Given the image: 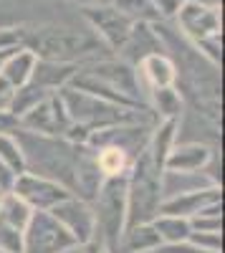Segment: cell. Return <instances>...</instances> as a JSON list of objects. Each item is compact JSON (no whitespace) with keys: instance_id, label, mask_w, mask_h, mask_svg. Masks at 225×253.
<instances>
[{"instance_id":"18","label":"cell","mask_w":225,"mask_h":253,"mask_svg":"<svg viewBox=\"0 0 225 253\" xmlns=\"http://www.w3.org/2000/svg\"><path fill=\"white\" fill-rule=\"evenodd\" d=\"M215 185L208 172H162V200L172 198V195H182V193H195V190L210 187Z\"/></svg>"},{"instance_id":"25","label":"cell","mask_w":225,"mask_h":253,"mask_svg":"<svg viewBox=\"0 0 225 253\" xmlns=\"http://www.w3.org/2000/svg\"><path fill=\"white\" fill-rule=\"evenodd\" d=\"M0 162H5L15 175L26 172V157L15 134H0Z\"/></svg>"},{"instance_id":"28","label":"cell","mask_w":225,"mask_h":253,"mask_svg":"<svg viewBox=\"0 0 225 253\" xmlns=\"http://www.w3.org/2000/svg\"><path fill=\"white\" fill-rule=\"evenodd\" d=\"M15 48H20V31H15V28H0V58L10 56Z\"/></svg>"},{"instance_id":"22","label":"cell","mask_w":225,"mask_h":253,"mask_svg":"<svg viewBox=\"0 0 225 253\" xmlns=\"http://www.w3.org/2000/svg\"><path fill=\"white\" fill-rule=\"evenodd\" d=\"M31 215H33V210L18 195H13V193H3V195H0V220H3V223H8V225H13L18 230H26Z\"/></svg>"},{"instance_id":"10","label":"cell","mask_w":225,"mask_h":253,"mask_svg":"<svg viewBox=\"0 0 225 253\" xmlns=\"http://www.w3.org/2000/svg\"><path fill=\"white\" fill-rule=\"evenodd\" d=\"M48 213L76 238L78 246H89L96 238V218H94L91 203L81 200L76 195H69L66 200H61L53 210H48Z\"/></svg>"},{"instance_id":"20","label":"cell","mask_w":225,"mask_h":253,"mask_svg":"<svg viewBox=\"0 0 225 253\" xmlns=\"http://www.w3.org/2000/svg\"><path fill=\"white\" fill-rule=\"evenodd\" d=\"M94 160H96V170L101 177H127V172L132 170V157L127 152L116 150V147H99L94 150Z\"/></svg>"},{"instance_id":"26","label":"cell","mask_w":225,"mask_h":253,"mask_svg":"<svg viewBox=\"0 0 225 253\" xmlns=\"http://www.w3.org/2000/svg\"><path fill=\"white\" fill-rule=\"evenodd\" d=\"M20 251H23V230L0 220V253H20Z\"/></svg>"},{"instance_id":"13","label":"cell","mask_w":225,"mask_h":253,"mask_svg":"<svg viewBox=\"0 0 225 253\" xmlns=\"http://www.w3.org/2000/svg\"><path fill=\"white\" fill-rule=\"evenodd\" d=\"M137 79L142 84V91H152L162 86H175L177 84V63L167 53H150L137 63Z\"/></svg>"},{"instance_id":"5","label":"cell","mask_w":225,"mask_h":253,"mask_svg":"<svg viewBox=\"0 0 225 253\" xmlns=\"http://www.w3.org/2000/svg\"><path fill=\"white\" fill-rule=\"evenodd\" d=\"M76 248H81L76 238L51 213L33 210L23 230V251L20 253H69Z\"/></svg>"},{"instance_id":"2","label":"cell","mask_w":225,"mask_h":253,"mask_svg":"<svg viewBox=\"0 0 225 253\" xmlns=\"http://www.w3.org/2000/svg\"><path fill=\"white\" fill-rule=\"evenodd\" d=\"M58 96L64 101L71 124L86 129L89 134L116 124H157V117L150 109H124L104 99H96L86 91H78L74 86H64Z\"/></svg>"},{"instance_id":"24","label":"cell","mask_w":225,"mask_h":253,"mask_svg":"<svg viewBox=\"0 0 225 253\" xmlns=\"http://www.w3.org/2000/svg\"><path fill=\"white\" fill-rule=\"evenodd\" d=\"M46 96H51L48 91H43L40 86H36V84H26V86H20L13 91V101H10V114H15L18 119L23 117L26 112H31L38 101H43Z\"/></svg>"},{"instance_id":"23","label":"cell","mask_w":225,"mask_h":253,"mask_svg":"<svg viewBox=\"0 0 225 253\" xmlns=\"http://www.w3.org/2000/svg\"><path fill=\"white\" fill-rule=\"evenodd\" d=\"M112 5L119 13H124L132 23H162L152 0H114Z\"/></svg>"},{"instance_id":"33","label":"cell","mask_w":225,"mask_h":253,"mask_svg":"<svg viewBox=\"0 0 225 253\" xmlns=\"http://www.w3.org/2000/svg\"><path fill=\"white\" fill-rule=\"evenodd\" d=\"M13 86L0 76V112H10V101H13Z\"/></svg>"},{"instance_id":"11","label":"cell","mask_w":225,"mask_h":253,"mask_svg":"<svg viewBox=\"0 0 225 253\" xmlns=\"http://www.w3.org/2000/svg\"><path fill=\"white\" fill-rule=\"evenodd\" d=\"M175 20H177L182 36H188L192 43L220 33V13H218V5L182 3L180 10H177V15H175Z\"/></svg>"},{"instance_id":"30","label":"cell","mask_w":225,"mask_h":253,"mask_svg":"<svg viewBox=\"0 0 225 253\" xmlns=\"http://www.w3.org/2000/svg\"><path fill=\"white\" fill-rule=\"evenodd\" d=\"M154 253H210V251H202L197 246H192L190 241L185 243H172V246H159Z\"/></svg>"},{"instance_id":"21","label":"cell","mask_w":225,"mask_h":253,"mask_svg":"<svg viewBox=\"0 0 225 253\" xmlns=\"http://www.w3.org/2000/svg\"><path fill=\"white\" fill-rule=\"evenodd\" d=\"M157 230V236L162 246H172V243H185L192 233L190 220L188 218H177V215H157L150 220Z\"/></svg>"},{"instance_id":"16","label":"cell","mask_w":225,"mask_h":253,"mask_svg":"<svg viewBox=\"0 0 225 253\" xmlns=\"http://www.w3.org/2000/svg\"><path fill=\"white\" fill-rule=\"evenodd\" d=\"M36 53L28 51V48H15L10 56L3 58V63H0V76H3L13 89H20L26 86V84L31 81V74H33V66H36Z\"/></svg>"},{"instance_id":"7","label":"cell","mask_w":225,"mask_h":253,"mask_svg":"<svg viewBox=\"0 0 225 253\" xmlns=\"http://www.w3.org/2000/svg\"><path fill=\"white\" fill-rule=\"evenodd\" d=\"M84 13L86 23L91 26L94 36L104 43L109 51H119L121 46L127 43V38L134 28V23L124 15L119 13L112 3H99V5H84L81 8Z\"/></svg>"},{"instance_id":"4","label":"cell","mask_w":225,"mask_h":253,"mask_svg":"<svg viewBox=\"0 0 225 253\" xmlns=\"http://www.w3.org/2000/svg\"><path fill=\"white\" fill-rule=\"evenodd\" d=\"M96 218V233L116 251L127 228V177H107L91 203Z\"/></svg>"},{"instance_id":"12","label":"cell","mask_w":225,"mask_h":253,"mask_svg":"<svg viewBox=\"0 0 225 253\" xmlns=\"http://www.w3.org/2000/svg\"><path fill=\"white\" fill-rule=\"evenodd\" d=\"M215 152L205 142H175L165 157V172H208Z\"/></svg>"},{"instance_id":"14","label":"cell","mask_w":225,"mask_h":253,"mask_svg":"<svg viewBox=\"0 0 225 253\" xmlns=\"http://www.w3.org/2000/svg\"><path fill=\"white\" fill-rule=\"evenodd\" d=\"M218 200H223L220 185H210V187L195 190V193H182V195L165 198V200L159 203V213L157 215H177V218H188L190 220L205 205L218 203Z\"/></svg>"},{"instance_id":"34","label":"cell","mask_w":225,"mask_h":253,"mask_svg":"<svg viewBox=\"0 0 225 253\" xmlns=\"http://www.w3.org/2000/svg\"><path fill=\"white\" fill-rule=\"evenodd\" d=\"M84 5H94V3H99V0H81Z\"/></svg>"},{"instance_id":"8","label":"cell","mask_w":225,"mask_h":253,"mask_svg":"<svg viewBox=\"0 0 225 253\" xmlns=\"http://www.w3.org/2000/svg\"><path fill=\"white\" fill-rule=\"evenodd\" d=\"M18 122H20V129L23 132L40 134V137H64L71 126V119H69L66 107L58 94H51L43 101H38Z\"/></svg>"},{"instance_id":"17","label":"cell","mask_w":225,"mask_h":253,"mask_svg":"<svg viewBox=\"0 0 225 253\" xmlns=\"http://www.w3.org/2000/svg\"><path fill=\"white\" fill-rule=\"evenodd\" d=\"M145 104H147V109L157 117V122H165V119H177L180 122L182 109H185L182 94H180L177 86H162V89L147 91Z\"/></svg>"},{"instance_id":"35","label":"cell","mask_w":225,"mask_h":253,"mask_svg":"<svg viewBox=\"0 0 225 253\" xmlns=\"http://www.w3.org/2000/svg\"><path fill=\"white\" fill-rule=\"evenodd\" d=\"M0 63H3V58H0Z\"/></svg>"},{"instance_id":"29","label":"cell","mask_w":225,"mask_h":253,"mask_svg":"<svg viewBox=\"0 0 225 253\" xmlns=\"http://www.w3.org/2000/svg\"><path fill=\"white\" fill-rule=\"evenodd\" d=\"M152 5H154L159 20H172L182 3H180V0H152Z\"/></svg>"},{"instance_id":"6","label":"cell","mask_w":225,"mask_h":253,"mask_svg":"<svg viewBox=\"0 0 225 253\" xmlns=\"http://www.w3.org/2000/svg\"><path fill=\"white\" fill-rule=\"evenodd\" d=\"M89 76H94L99 84L119 96L129 99L137 107H147L145 104V91H142V84L137 79V69L132 63L121 61V58H101V61H91L89 66H81Z\"/></svg>"},{"instance_id":"9","label":"cell","mask_w":225,"mask_h":253,"mask_svg":"<svg viewBox=\"0 0 225 253\" xmlns=\"http://www.w3.org/2000/svg\"><path fill=\"white\" fill-rule=\"evenodd\" d=\"M10 193L18 195L31 210H43V213L53 210L61 200H66L71 195L61 182L48 180L43 175H33V172H20Z\"/></svg>"},{"instance_id":"32","label":"cell","mask_w":225,"mask_h":253,"mask_svg":"<svg viewBox=\"0 0 225 253\" xmlns=\"http://www.w3.org/2000/svg\"><path fill=\"white\" fill-rule=\"evenodd\" d=\"M15 177H18V175L10 170V167H8L5 162H0V195L10 193L13 185H15Z\"/></svg>"},{"instance_id":"1","label":"cell","mask_w":225,"mask_h":253,"mask_svg":"<svg viewBox=\"0 0 225 253\" xmlns=\"http://www.w3.org/2000/svg\"><path fill=\"white\" fill-rule=\"evenodd\" d=\"M20 46L36 53L43 61H61V63H78L86 66L99 61V53L107 46L94 36V31H76L66 26H43L20 33Z\"/></svg>"},{"instance_id":"3","label":"cell","mask_w":225,"mask_h":253,"mask_svg":"<svg viewBox=\"0 0 225 253\" xmlns=\"http://www.w3.org/2000/svg\"><path fill=\"white\" fill-rule=\"evenodd\" d=\"M162 172L165 170H159L152 162L147 147L132 162V170L127 172V228L157 218L162 203Z\"/></svg>"},{"instance_id":"27","label":"cell","mask_w":225,"mask_h":253,"mask_svg":"<svg viewBox=\"0 0 225 253\" xmlns=\"http://www.w3.org/2000/svg\"><path fill=\"white\" fill-rule=\"evenodd\" d=\"M188 241H190L192 246L202 248V251L220 253V251H223V230H218V233H197V230H192Z\"/></svg>"},{"instance_id":"31","label":"cell","mask_w":225,"mask_h":253,"mask_svg":"<svg viewBox=\"0 0 225 253\" xmlns=\"http://www.w3.org/2000/svg\"><path fill=\"white\" fill-rule=\"evenodd\" d=\"M20 129V122L10 112H0V134H15Z\"/></svg>"},{"instance_id":"19","label":"cell","mask_w":225,"mask_h":253,"mask_svg":"<svg viewBox=\"0 0 225 253\" xmlns=\"http://www.w3.org/2000/svg\"><path fill=\"white\" fill-rule=\"evenodd\" d=\"M119 246L127 253H154L162 246V241H159L152 223H137V225H129L124 230Z\"/></svg>"},{"instance_id":"15","label":"cell","mask_w":225,"mask_h":253,"mask_svg":"<svg viewBox=\"0 0 225 253\" xmlns=\"http://www.w3.org/2000/svg\"><path fill=\"white\" fill-rule=\"evenodd\" d=\"M78 69H81L78 63H61V61L38 58L33 66V74H31V84H36V86H40L48 94H58L64 86L71 84V79L76 76Z\"/></svg>"}]
</instances>
